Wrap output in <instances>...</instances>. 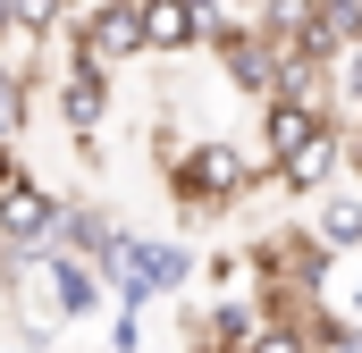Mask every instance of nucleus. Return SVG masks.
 <instances>
[{
  "mask_svg": "<svg viewBox=\"0 0 362 353\" xmlns=\"http://www.w3.org/2000/svg\"><path fill=\"white\" fill-rule=\"evenodd\" d=\"M110 353H144V311L118 303V320H110Z\"/></svg>",
  "mask_w": 362,
  "mask_h": 353,
  "instance_id": "obj_18",
  "label": "nucleus"
},
{
  "mask_svg": "<svg viewBox=\"0 0 362 353\" xmlns=\"http://www.w3.org/2000/svg\"><path fill=\"white\" fill-rule=\"evenodd\" d=\"M160 169H169V202L185 219H219L236 202H253L262 185H278V169L262 152L228 143V135H194V143H169L160 135Z\"/></svg>",
  "mask_w": 362,
  "mask_h": 353,
  "instance_id": "obj_1",
  "label": "nucleus"
},
{
  "mask_svg": "<svg viewBox=\"0 0 362 353\" xmlns=\"http://www.w3.org/2000/svg\"><path fill=\"white\" fill-rule=\"evenodd\" d=\"M312 236L329 244V253H362V193H320V219H312Z\"/></svg>",
  "mask_w": 362,
  "mask_h": 353,
  "instance_id": "obj_13",
  "label": "nucleus"
},
{
  "mask_svg": "<svg viewBox=\"0 0 362 353\" xmlns=\"http://www.w3.org/2000/svg\"><path fill=\"white\" fill-rule=\"evenodd\" d=\"M329 244L312 236V227H278V236H253L245 244V269L262 277V294H270L278 311H312L320 303V286H329Z\"/></svg>",
  "mask_w": 362,
  "mask_h": 353,
  "instance_id": "obj_2",
  "label": "nucleus"
},
{
  "mask_svg": "<svg viewBox=\"0 0 362 353\" xmlns=\"http://www.w3.org/2000/svg\"><path fill=\"white\" fill-rule=\"evenodd\" d=\"M51 109H59V126L93 152V135H101V118H110V68H93V59L68 51L59 76H51Z\"/></svg>",
  "mask_w": 362,
  "mask_h": 353,
  "instance_id": "obj_8",
  "label": "nucleus"
},
{
  "mask_svg": "<svg viewBox=\"0 0 362 353\" xmlns=\"http://www.w3.org/2000/svg\"><path fill=\"white\" fill-rule=\"evenodd\" d=\"M59 210H68V202H59V193H51L34 169H17L8 185H0V236H8V244H25V236H51V227H59Z\"/></svg>",
  "mask_w": 362,
  "mask_h": 353,
  "instance_id": "obj_10",
  "label": "nucleus"
},
{
  "mask_svg": "<svg viewBox=\"0 0 362 353\" xmlns=\"http://www.w3.org/2000/svg\"><path fill=\"white\" fill-rule=\"evenodd\" d=\"M101 277H110V294L127 303V311H144V303H160V294H185L194 286V253L185 244H169V236H118V253L101 261Z\"/></svg>",
  "mask_w": 362,
  "mask_h": 353,
  "instance_id": "obj_3",
  "label": "nucleus"
},
{
  "mask_svg": "<svg viewBox=\"0 0 362 353\" xmlns=\"http://www.w3.org/2000/svg\"><path fill=\"white\" fill-rule=\"evenodd\" d=\"M337 169H354V135L346 126H329L320 143H303L295 160H278V193H329Z\"/></svg>",
  "mask_w": 362,
  "mask_h": 353,
  "instance_id": "obj_11",
  "label": "nucleus"
},
{
  "mask_svg": "<svg viewBox=\"0 0 362 353\" xmlns=\"http://www.w3.org/2000/svg\"><path fill=\"white\" fill-rule=\"evenodd\" d=\"M253 353H320V345H312L303 311H278V303H270V320H262V337H253Z\"/></svg>",
  "mask_w": 362,
  "mask_h": 353,
  "instance_id": "obj_15",
  "label": "nucleus"
},
{
  "mask_svg": "<svg viewBox=\"0 0 362 353\" xmlns=\"http://www.w3.org/2000/svg\"><path fill=\"white\" fill-rule=\"evenodd\" d=\"M118 294H110V277L93 261H76V253H51V277H42V311L59 320V328H76V320H93V311H110Z\"/></svg>",
  "mask_w": 362,
  "mask_h": 353,
  "instance_id": "obj_9",
  "label": "nucleus"
},
{
  "mask_svg": "<svg viewBox=\"0 0 362 353\" xmlns=\"http://www.w3.org/2000/svg\"><path fill=\"white\" fill-rule=\"evenodd\" d=\"M68 25V0H0V34H17V42H51Z\"/></svg>",
  "mask_w": 362,
  "mask_h": 353,
  "instance_id": "obj_14",
  "label": "nucleus"
},
{
  "mask_svg": "<svg viewBox=\"0 0 362 353\" xmlns=\"http://www.w3.org/2000/svg\"><path fill=\"white\" fill-rule=\"evenodd\" d=\"M17 353H25V345H17Z\"/></svg>",
  "mask_w": 362,
  "mask_h": 353,
  "instance_id": "obj_22",
  "label": "nucleus"
},
{
  "mask_svg": "<svg viewBox=\"0 0 362 353\" xmlns=\"http://www.w3.org/2000/svg\"><path fill=\"white\" fill-rule=\"evenodd\" d=\"M303 328H312V345H320V353H362V320H337V311H320V303H312V311H303Z\"/></svg>",
  "mask_w": 362,
  "mask_h": 353,
  "instance_id": "obj_17",
  "label": "nucleus"
},
{
  "mask_svg": "<svg viewBox=\"0 0 362 353\" xmlns=\"http://www.w3.org/2000/svg\"><path fill=\"white\" fill-rule=\"evenodd\" d=\"M270 320V294H219V303H185V345L194 353H253Z\"/></svg>",
  "mask_w": 362,
  "mask_h": 353,
  "instance_id": "obj_5",
  "label": "nucleus"
},
{
  "mask_svg": "<svg viewBox=\"0 0 362 353\" xmlns=\"http://www.w3.org/2000/svg\"><path fill=\"white\" fill-rule=\"evenodd\" d=\"M25 118H34V76H25V68H0V135L17 143Z\"/></svg>",
  "mask_w": 362,
  "mask_h": 353,
  "instance_id": "obj_16",
  "label": "nucleus"
},
{
  "mask_svg": "<svg viewBox=\"0 0 362 353\" xmlns=\"http://www.w3.org/2000/svg\"><path fill=\"white\" fill-rule=\"evenodd\" d=\"M25 169V160H17V143H8V135H0V185H8V176Z\"/></svg>",
  "mask_w": 362,
  "mask_h": 353,
  "instance_id": "obj_19",
  "label": "nucleus"
},
{
  "mask_svg": "<svg viewBox=\"0 0 362 353\" xmlns=\"http://www.w3.org/2000/svg\"><path fill=\"white\" fill-rule=\"evenodd\" d=\"M346 303H354V320H362V277H354V294H346Z\"/></svg>",
  "mask_w": 362,
  "mask_h": 353,
  "instance_id": "obj_21",
  "label": "nucleus"
},
{
  "mask_svg": "<svg viewBox=\"0 0 362 353\" xmlns=\"http://www.w3.org/2000/svg\"><path fill=\"white\" fill-rule=\"evenodd\" d=\"M346 135H354V169H362V118H354V126H346Z\"/></svg>",
  "mask_w": 362,
  "mask_h": 353,
  "instance_id": "obj_20",
  "label": "nucleus"
},
{
  "mask_svg": "<svg viewBox=\"0 0 362 353\" xmlns=\"http://www.w3.org/2000/svg\"><path fill=\"white\" fill-rule=\"evenodd\" d=\"M211 51H219V76L245 92V101H270L278 76H286V68H278V42H270V25H262V17H236Z\"/></svg>",
  "mask_w": 362,
  "mask_h": 353,
  "instance_id": "obj_7",
  "label": "nucleus"
},
{
  "mask_svg": "<svg viewBox=\"0 0 362 353\" xmlns=\"http://www.w3.org/2000/svg\"><path fill=\"white\" fill-rule=\"evenodd\" d=\"M68 51L76 59H93V68H127V59H144L152 42H144V0H101V8H85L76 25H68Z\"/></svg>",
  "mask_w": 362,
  "mask_h": 353,
  "instance_id": "obj_4",
  "label": "nucleus"
},
{
  "mask_svg": "<svg viewBox=\"0 0 362 353\" xmlns=\"http://www.w3.org/2000/svg\"><path fill=\"white\" fill-rule=\"evenodd\" d=\"M262 109V160H295L303 143H320L329 126H337V109H329V92H270V101H253Z\"/></svg>",
  "mask_w": 362,
  "mask_h": 353,
  "instance_id": "obj_6",
  "label": "nucleus"
},
{
  "mask_svg": "<svg viewBox=\"0 0 362 353\" xmlns=\"http://www.w3.org/2000/svg\"><path fill=\"white\" fill-rule=\"evenodd\" d=\"M118 236H127V227H118L101 202H68V210H59V227H51V244H59V253H76V261H93V269L118 253Z\"/></svg>",
  "mask_w": 362,
  "mask_h": 353,
  "instance_id": "obj_12",
  "label": "nucleus"
}]
</instances>
